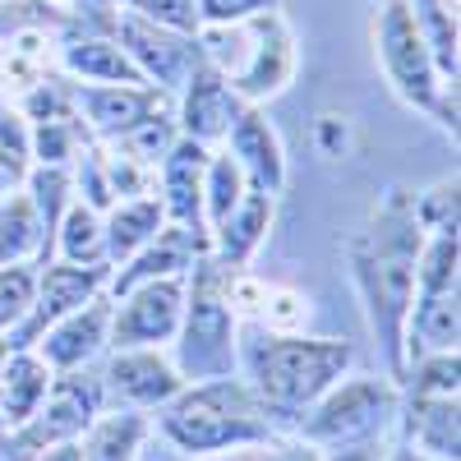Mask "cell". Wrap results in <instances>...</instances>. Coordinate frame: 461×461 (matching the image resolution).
<instances>
[{
    "label": "cell",
    "mask_w": 461,
    "mask_h": 461,
    "mask_svg": "<svg viewBox=\"0 0 461 461\" xmlns=\"http://www.w3.org/2000/svg\"><path fill=\"white\" fill-rule=\"evenodd\" d=\"M425 249V226L415 217V203L402 189H388L383 203L374 208L369 226L346 245L351 258V277L365 295L369 323L383 341V351L393 360V374H406V314L415 295V263Z\"/></svg>",
    "instance_id": "1"
},
{
    "label": "cell",
    "mask_w": 461,
    "mask_h": 461,
    "mask_svg": "<svg viewBox=\"0 0 461 461\" xmlns=\"http://www.w3.org/2000/svg\"><path fill=\"white\" fill-rule=\"evenodd\" d=\"M240 267L221 263L212 249L194 263V277L185 282V314H180V378L212 383L236 369V304H230V277Z\"/></svg>",
    "instance_id": "2"
},
{
    "label": "cell",
    "mask_w": 461,
    "mask_h": 461,
    "mask_svg": "<svg viewBox=\"0 0 461 461\" xmlns=\"http://www.w3.org/2000/svg\"><path fill=\"white\" fill-rule=\"evenodd\" d=\"M162 429L185 452H226L245 443H267V434H273L267 406L236 378H212L194 383L189 393H176L167 402Z\"/></svg>",
    "instance_id": "3"
},
{
    "label": "cell",
    "mask_w": 461,
    "mask_h": 461,
    "mask_svg": "<svg viewBox=\"0 0 461 461\" xmlns=\"http://www.w3.org/2000/svg\"><path fill=\"white\" fill-rule=\"evenodd\" d=\"M374 56L383 65L388 88L411 111L434 115L443 130L456 134V88H447L438 79L425 37H420V28H415L411 0H378V10H374Z\"/></svg>",
    "instance_id": "4"
},
{
    "label": "cell",
    "mask_w": 461,
    "mask_h": 461,
    "mask_svg": "<svg viewBox=\"0 0 461 461\" xmlns=\"http://www.w3.org/2000/svg\"><path fill=\"white\" fill-rule=\"evenodd\" d=\"M356 351L346 341H319V337H267L254 356L258 402L277 411H300L319 402L332 383L351 369Z\"/></svg>",
    "instance_id": "5"
},
{
    "label": "cell",
    "mask_w": 461,
    "mask_h": 461,
    "mask_svg": "<svg viewBox=\"0 0 461 461\" xmlns=\"http://www.w3.org/2000/svg\"><path fill=\"white\" fill-rule=\"evenodd\" d=\"M397 415V388L388 378H351L341 388H328L319 411L304 420V438L332 443V447H356L383 434Z\"/></svg>",
    "instance_id": "6"
},
{
    "label": "cell",
    "mask_w": 461,
    "mask_h": 461,
    "mask_svg": "<svg viewBox=\"0 0 461 461\" xmlns=\"http://www.w3.org/2000/svg\"><path fill=\"white\" fill-rule=\"evenodd\" d=\"M295 69H300V47H295V32H291L286 14L267 10V14L245 19V56L226 74L230 93H236L245 106H258L267 97L286 93Z\"/></svg>",
    "instance_id": "7"
},
{
    "label": "cell",
    "mask_w": 461,
    "mask_h": 461,
    "mask_svg": "<svg viewBox=\"0 0 461 461\" xmlns=\"http://www.w3.org/2000/svg\"><path fill=\"white\" fill-rule=\"evenodd\" d=\"M74 121L93 143H121L130 130L158 115H176V97L152 84H74Z\"/></svg>",
    "instance_id": "8"
},
{
    "label": "cell",
    "mask_w": 461,
    "mask_h": 461,
    "mask_svg": "<svg viewBox=\"0 0 461 461\" xmlns=\"http://www.w3.org/2000/svg\"><path fill=\"white\" fill-rule=\"evenodd\" d=\"M102 411V378L84 374V369H65L60 378H51V388L28 415V425H19V452H47L56 443H74L84 429L97 425Z\"/></svg>",
    "instance_id": "9"
},
{
    "label": "cell",
    "mask_w": 461,
    "mask_h": 461,
    "mask_svg": "<svg viewBox=\"0 0 461 461\" xmlns=\"http://www.w3.org/2000/svg\"><path fill=\"white\" fill-rule=\"evenodd\" d=\"M115 42H121V51L134 60V69L143 74V84L162 88V93H180L185 79L194 74V65L203 60L199 51V37H185V32H171V28H158L148 23L130 10H115Z\"/></svg>",
    "instance_id": "10"
},
{
    "label": "cell",
    "mask_w": 461,
    "mask_h": 461,
    "mask_svg": "<svg viewBox=\"0 0 461 461\" xmlns=\"http://www.w3.org/2000/svg\"><path fill=\"white\" fill-rule=\"evenodd\" d=\"M111 282V263L102 267H74V263H47L37 273V291H32V310L19 323V337L5 346V351H32L37 337H42L51 323H60L65 314H74L79 304H88L102 286Z\"/></svg>",
    "instance_id": "11"
},
{
    "label": "cell",
    "mask_w": 461,
    "mask_h": 461,
    "mask_svg": "<svg viewBox=\"0 0 461 461\" xmlns=\"http://www.w3.org/2000/svg\"><path fill=\"white\" fill-rule=\"evenodd\" d=\"M185 314V277L143 282L121 295V310L111 314V346L115 351H139V346L171 341Z\"/></svg>",
    "instance_id": "12"
},
{
    "label": "cell",
    "mask_w": 461,
    "mask_h": 461,
    "mask_svg": "<svg viewBox=\"0 0 461 461\" xmlns=\"http://www.w3.org/2000/svg\"><path fill=\"white\" fill-rule=\"evenodd\" d=\"M240 111H245V102L230 93L226 74L212 69L208 60H199L194 74L185 79V88L176 93V130L185 139L212 148V143H221L230 134V125H236Z\"/></svg>",
    "instance_id": "13"
},
{
    "label": "cell",
    "mask_w": 461,
    "mask_h": 461,
    "mask_svg": "<svg viewBox=\"0 0 461 461\" xmlns=\"http://www.w3.org/2000/svg\"><path fill=\"white\" fill-rule=\"evenodd\" d=\"M221 143H226V158L240 167L249 194H282V189H286V152H282V139H277L273 125H267V115L258 106H245Z\"/></svg>",
    "instance_id": "14"
},
{
    "label": "cell",
    "mask_w": 461,
    "mask_h": 461,
    "mask_svg": "<svg viewBox=\"0 0 461 461\" xmlns=\"http://www.w3.org/2000/svg\"><path fill=\"white\" fill-rule=\"evenodd\" d=\"M212 152L194 139H176L162 158V189H158V203L162 217L171 226H185L194 236H208V221H203V171H208ZM212 240V236H208Z\"/></svg>",
    "instance_id": "15"
},
{
    "label": "cell",
    "mask_w": 461,
    "mask_h": 461,
    "mask_svg": "<svg viewBox=\"0 0 461 461\" xmlns=\"http://www.w3.org/2000/svg\"><path fill=\"white\" fill-rule=\"evenodd\" d=\"M212 249L208 236H194V230H185V226H162L158 236H152L134 258L121 263V273L111 277V295L121 300L125 291L143 286V282H162V277H185L189 267H194L203 254Z\"/></svg>",
    "instance_id": "16"
},
{
    "label": "cell",
    "mask_w": 461,
    "mask_h": 461,
    "mask_svg": "<svg viewBox=\"0 0 461 461\" xmlns=\"http://www.w3.org/2000/svg\"><path fill=\"white\" fill-rule=\"evenodd\" d=\"M111 328V304L102 295H93L88 304H79L74 314H65L60 323H51L42 337H37V356H42L47 369H84L106 341Z\"/></svg>",
    "instance_id": "17"
},
{
    "label": "cell",
    "mask_w": 461,
    "mask_h": 461,
    "mask_svg": "<svg viewBox=\"0 0 461 461\" xmlns=\"http://www.w3.org/2000/svg\"><path fill=\"white\" fill-rule=\"evenodd\" d=\"M180 383L185 378L176 374V365L158 351H148V346L121 351L106 369V388H111L115 406H167L180 393Z\"/></svg>",
    "instance_id": "18"
},
{
    "label": "cell",
    "mask_w": 461,
    "mask_h": 461,
    "mask_svg": "<svg viewBox=\"0 0 461 461\" xmlns=\"http://www.w3.org/2000/svg\"><path fill=\"white\" fill-rule=\"evenodd\" d=\"M51 388V369L37 351H5L0 365V425H28V415L42 406Z\"/></svg>",
    "instance_id": "19"
},
{
    "label": "cell",
    "mask_w": 461,
    "mask_h": 461,
    "mask_svg": "<svg viewBox=\"0 0 461 461\" xmlns=\"http://www.w3.org/2000/svg\"><path fill=\"white\" fill-rule=\"evenodd\" d=\"M167 226V217H162V203H158V194H143V199H121L111 212H106V221H102V236H106V263H125V258H134L158 230Z\"/></svg>",
    "instance_id": "20"
},
{
    "label": "cell",
    "mask_w": 461,
    "mask_h": 461,
    "mask_svg": "<svg viewBox=\"0 0 461 461\" xmlns=\"http://www.w3.org/2000/svg\"><path fill=\"white\" fill-rule=\"evenodd\" d=\"M273 226V194H245L240 208L212 230V254L230 267H245Z\"/></svg>",
    "instance_id": "21"
},
{
    "label": "cell",
    "mask_w": 461,
    "mask_h": 461,
    "mask_svg": "<svg viewBox=\"0 0 461 461\" xmlns=\"http://www.w3.org/2000/svg\"><path fill=\"white\" fill-rule=\"evenodd\" d=\"M415 28L429 47V60L438 69V79L456 88L461 74V28H456V0H411Z\"/></svg>",
    "instance_id": "22"
},
{
    "label": "cell",
    "mask_w": 461,
    "mask_h": 461,
    "mask_svg": "<svg viewBox=\"0 0 461 461\" xmlns=\"http://www.w3.org/2000/svg\"><path fill=\"white\" fill-rule=\"evenodd\" d=\"M56 254L60 263L74 267H102L106 263V236H102V217L88 203H69L60 226H56ZM56 263V258H51Z\"/></svg>",
    "instance_id": "23"
},
{
    "label": "cell",
    "mask_w": 461,
    "mask_h": 461,
    "mask_svg": "<svg viewBox=\"0 0 461 461\" xmlns=\"http://www.w3.org/2000/svg\"><path fill=\"white\" fill-rule=\"evenodd\" d=\"M14 263L42 267V221H37L28 194L0 203V267H14Z\"/></svg>",
    "instance_id": "24"
},
{
    "label": "cell",
    "mask_w": 461,
    "mask_h": 461,
    "mask_svg": "<svg viewBox=\"0 0 461 461\" xmlns=\"http://www.w3.org/2000/svg\"><path fill=\"white\" fill-rule=\"evenodd\" d=\"M411 434L425 452L456 461V397L411 393Z\"/></svg>",
    "instance_id": "25"
},
{
    "label": "cell",
    "mask_w": 461,
    "mask_h": 461,
    "mask_svg": "<svg viewBox=\"0 0 461 461\" xmlns=\"http://www.w3.org/2000/svg\"><path fill=\"white\" fill-rule=\"evenodd\" d=\"M249 194L245 189V176L240 167L226 158V152H212L208 158V171H203V221H208V236L240 208V199Z\"/></svg>",
    "instance_id": "26"
},
{
    "label": "cell",
    "mask_w": 461,
    "mask_h": 461,
    "mask_svg": "<svg viewBox=\"0 0 461 461\" xmlns=\"http://www.w3.org/2000/svg\"><path fill=\"white\" fill-rule=\"evenodd\" d=\"M28 143H32V167H69L88 143V134L74 115H65V121H32Z\"/></svg>",
    "instance_id": "27"
},
{
    "label": "cell",
    "mask_w": 461,
    "mask_h": 461,
    "mask_svg": "<svg viewBox=\"0 0 461 461\" xmlns=\"http://www.w3.org/2000/svg\"><path fill=\"white\" fill-rule=\"evenodd\" d=\"M139 438H143V420L134 411L111 415V420H102V425H93V438L84 447V461H134Z\"/></svg>",
    "instance_id": "28"
},
{
    "label": "cell",
    "mask_w": 461,
    "mask_h": 461,
    "mask_svg": "<svg viewBox=\"0 0 461 461\" xmlns=\"http://www.w3.org/2000/svg\"><path fill=\"white\" fill-rule=\"evenodd\" d=\"M32 171V143H28V121L0 102V176L10 185H23V176Z\"/></svg>",
    "instance_id": "29"
},
{
    "label": "cell",
    "mask_w": 461,
    "mask_h": 461,
    "mask_svg": "<svg viewBox=\"0 0 461 461\" xmlns=\"http://www.w3.org/2000/svg\"><path fill=\"white\" fill-rule=\"evenodd\" d=\"M37 263H14L0 267V332H10L28 319L32 310V291H37Z\"/></svg>",
    "instance_id": "30"
},
{
    "label": "cell",
    "mask_w": 461,
    "mask_h": 461,
    "mask_svg": "<svg viewBox=\"0 0 461 461\" xmlns=\"http://www.w3.org/2000/svg\"><path fill=\"white\" fill-rule=\"evenodd\" d=\"M121 10L158 23V28H171V32H185V37H199V5L194 0H121Z\"/></svg>",
    "instance_id": "31"
},
{
    "label": "cell",
    "mask_w": 461,
    "mask_h": 461,
    "mask_svg": "<svg viewBox=\"0 0 461 461\" xmlns=\"http://www.w3.org/2000/svg\"><path fill=\"white\" fill-rule=\"evenodd\" d=\"M194 5H199L203 28H226V23H245L267 10H282V0H194Z\"/></svg>",
    "instance_id": "32"
},
{
    "label": "cell",
    "mask_w": 461,
    "mask_h": 461,
    "mask_svg": "<svg viewBox=\"0 0 461 461\" xmlns=\"http://www.w3.org/2000/svg\"><path fill=\"white\" fill-rule=\"evenodd\" d=\"M263 319H267V328H291V323H300V295L295 291H263Z\"/></svg>",
    "instance_id": "33"
},
{
    "label": "cell",
    "mask_w": 461,
    "mask_h": 461,
    "mask_svg": "<svg viewBox=\"0 0 461 461\" xmlns=\"http://www.w3.org/2000/svg\"><path fill=\"white\" fill-rule=\"evenodd\" d=\"M42 10H47L42 0H0V56H5L14 28H19L23 19H32V14H42Z\"/></svg>",
    "instance_id": "34"
},
{
    "label": "cell",
    "mask_w": 461,
    "mask_h": 461,
    "mask_svg": "<svg viewBox=\"0 0 461 461\" xmlns=\"http://www.w3.org/2000/svg\"><path fill=\"white\" fill-rule=\"evenodd\" d=\"M56 10L84 14V19H111L115 10H121V0H56Z\"/></svg>",
    "instance_id": "35"
},
{
    "label": "cell",
    "mask_w": 461,
    "mask_h": 461,
    "mask_svg": "<svg viewBox=\"0 0 461 461\" xmlns=\"http://www.w3.org/2000/svg\"><path fill=\"white\" fill-rule=\"evenodd\" d=\"M37 461H84V447H79V443H56V447H47Z\"/></svg>",
    "instance_id": "36"
},
{
    "label": "cell",
    "mask_w": 461,
    "mask_h": 461,
    "mask_svg": "<svg viewBox=\"0 0 461 461\" xmlns=\"http://www.w3.org/2000/svg\"><path fill=\"white\" fill-rule=\"evenodd\" d=\"M332 461H378V447L374 443H356V447H341Z\"/></svg>",
    "instance_id": "37"
},
{
    "label": "cell",
    "mask_w": 461,
    "mask_h": 461,
    "mask_svg": "<svg viewBox=\"0 0 461 461\" xmlns=\"http://www.w3.org/2000/svg\"><path fill=\"white\" fill-rule=\"evenodd\" d=\"M277 461H319L310 447H295V452H286V456H277Z\"/></svg>",
    "instance_id": "38"
},
{
    "label": "cell",
    "mask_w": 461,
    "mask_h": 461,
    "mask_svg": "<svg viewBox=\"0 0 461 461\" xmlns=\"http://www.w3.org/2000/svg\"><path fill=\"white\" fill-rule=\"evenodd\" d=\"M388 461H425V456H420V452H415V447H397V452H393V456H388Z\"/></svg>",
    "instance_id": "39"
},
{
    "label": "cell",
    "mask_w": 461,
    "mask_h": 461,
    "mask_svg": "<svg viewBox=\"0 0 461 461\" xmlns=\"http://www.w3.org/2000/svg\"><path fill=\"white\" fill-rule=\"evenodd\" d=\"M0 194H10V180L5 176H0Z\"/></svg>",
    "instance_id": "40"
},
{
    "label": "cell",
    "mask_w": 461,
    "mask_h": 461,
    "mask_svg": "<svg viewBox=\"0 0 461 461\" xmlns=\"http://www.w3.org/2000/svg\"><path fill=\"white\" fill-rule=\"evenodd\" d=\"M0 365H5V346H0Z\"/></svg>",
    "instance_id": "41"
}]
</instances>
